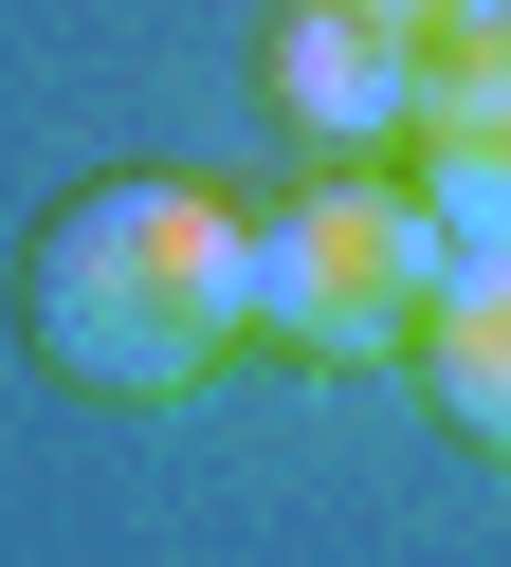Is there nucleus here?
I'll return each mask as SVG.
<instances>
[{
    "instance_id": "obj_1",
    "label": "nucleus",
    "mask_w": 511,
    "mask_h": 567,
    "mask_svg": "<svg viewBox=\"0 0 511 567\" xmlns=\"http://www.w3.org/2000/svg\"><path fill=\"white\" fill-rule=\"evenodd\" d=\"M19 330H36V367L92 384V403H182V384L255 330V220L201 202V184H92V202L36 220Z\"/></svg>"
},
{
    "instance_id": "obj_2",
    "label": "nucleus",
    "mask_w": 511,
    "mask_h": 567,
    "mask_svg": "<svg viewBox=\"0 0 511 567\" xmlns=\"http://www.w3.org/2000/svg\"><path fill=\"white\" fill-rule=\"evenodd\" d=\"M438 275H457V220L420 202V165H311L255 220V348H292V367H420Z\"/></svg>"
},
{
    "instance_id": "obj_3",
    "label": "nucleus",
    "mask_w": 511,
    "mask_h": 567,
    "mask_svg": "<svg viewBox=\"0 0 511 567\" xmlns=\"http://www.w3.org/2000/svg\"><path fill=\"white\" fill-rule=\"evenodd\" d=\"M274 111H292V147H328V165L420 147V38H384L365 0H292L274 19Z\"/></svg>"
},
{
    "instance_id": "obj_4",
    "label": "nucleus",
    "mask_w": 511,
    "mask_h": 567,
    "mask_svg": "<svg viewBox=\"0 0 511 567\" xmlns=\"http://www.w3.org/2000/svg\"><path fill=\"white\" fill-rule=\"evenodd\" d=\"M420 202L457 238H511V19H457V38H420Z\"/></svg>"
},
{
    "instance_id": "obj_5",
    "label": "nucleus",
    "mask_w": 511,
    "mask_h": 567,
    "mask_svg": "<svg viewBox=\"0 0 511 567\" xmlns=\"http://www.w3.org/2000/svg\"><path fill=\"white\" fill-rule=\"evenodd\" d=\"M420 384H438L457 440L511 457V238H457V275H438V311H420Z\"/></svg>"
},
{
    "instance_id": "obj_6",
    "label": "nucleus",
    "mask_w": 511,
    "mask_h": 567,
    "mask_svg": "<svg viewBox=\"0 0 511 567\" xmlns=\"http://www.w3.org/2000/svg\"><path fill=\"white\" fill-rule=\"evenodd\" d=\"M384 38H457V19H511V0H365Z\"/></svg>"
}]
</instances>
